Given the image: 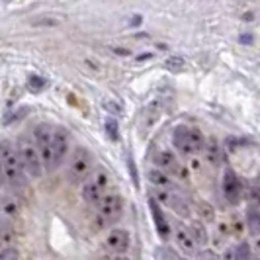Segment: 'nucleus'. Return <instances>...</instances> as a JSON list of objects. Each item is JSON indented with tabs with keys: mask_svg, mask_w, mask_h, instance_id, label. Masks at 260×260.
<instances>
[{
	"mask_svg": "<svg viewBox=\"0 0 260 260\" xmlns=\"http://www.w3.org/2000/svg\"><path fill=\"white\" fill-rule=\"evenodd\" d=\"M0 162L6 172V180L16 190H24L26 186V170L22 167V160L18 156V151L8 139H0Z\"/></svg>",
	"mask_w": 260,
	"mask_h": 260,
	"instance_id": "obj_1",
	"label": "nucleus"
},
{
	"mask_svg": "<svg viewBox=\"0 0 260 260\" xmlns=\"http://www.w3.org/2000/svg\"><path fill=\"white\" fill-rule=\"evenodd\" d=\"M94 172V158L92 153L84 147H78L69 165V178L73 184H86Z\"/></svg>",
	"mask_w": 260,
	"mask_h": 260,
	"instance_id": "obj_2",
	"label": "nucleus"
},
{
	"mask_svg": "<svg viewBox=\"0 0 260 260\" xmlns=\"http://www.w3.org/2000/svg\"><path fill=\"white\" fill-rule=\"evenodd\" d=\"M16 151H18V156L22 160V167H24L27 176L41 178L45 169H43V162H41V156H39L36 145L31 143L29 139H26V137H20L18 145H16Z\"/></svg>",
	"mask_w": 260,
	"mask_h": 260,
	"instance_id": "obj_3",
	"label": "nucleus"
},
{
	"mask_svg": "<svg viewBox=\"0 0 260 260\" xmlns=\"http://www.w3.org/2000/svg\"><path fill=\"white\" fill-rule=\"evenodd\" d=\"M53 137L55 129L49 123H38L34 129V139H36V149H38L43 169L53 170Z\"/></svg>",
	"mask_w": 260,
	"mask_h": 260,
	"instance_id": "obj_4",
	"label": "nucleus"
},
{
	"mask_svg": "<svg viewBox=\"0 0 260 260\" xmlns=\"http://www.w3.org/2000/svg\"><path fill=\"white\" fill-rule=\"evenodd\" d=\"M123 213V198L117 194H108L104 196V200L100 202L98 206V217L110 225V223H116Z\"/></svg>",
	"mask_w": 260,
	"mask_h": 260,
	"instance_id": "obj_5",
	"label": "nucleus"
},
{
	"mask_svg": "<svg viewBox=\"0 0 260 260\" xmlns=\"http://www.w3.org/2000/svg\"><path fill=\"white\" fill-rule=\"evenodd\" d=\"M71 149V135L69 131L63 127L55 129V137H53V169H57L69 155Z\"/></svg>",
	"mask_w": 260,
	"mask_h": 260,
	"instance_id": "obj_6",
	"label": "nucleus"
},
{
	"mask_svg": "<svg viewBox=\"0 0 260 260\" xmlns=\"http://www.w3.org/2000/svg\"><path fill=\"white\" fill-rule=\"evenodd\" d=\"M155 200H158V202H162L165 206L172 208L180 217H188V215H190V209H188V206H186V202H184L182 198L176 194L174 190L155 188Z\"/></svg>",
	"mask_w": 260,
	"mask_h": 260,
	"instance_id": "obj_7",
	"label": "nucleus"
},
{
	"mask_svg": "<svg viewBox=\"0 0 260 260\" xmlns=\"http://www.w3.org/2000/svg\"><path fill=\"white\" fill-rule=\"evenodd\" d=\"M223 196L231 204H239V200L243 196V184L233 170H225V174H223Z\"/></svg>",
	"mask_w": 260,
	"mask_h": 260,
	"instance_id": "obj_8",
	"label": "nucleus"
},
{
	"mask_svg": "<svg viewBox=\"0 0 260 260\" xmlns=\"http://www.w3.org/2000/svg\"><path fill=\"white\" fill-rule=\"evenodd\" d=\"M131 245L129 231L125 229H112L106 237V248L112 252H125Z\"/></svg>",
	"mask_w": 260,
	"mask_h": 260,
	"instance_id": "obj_9",
	"label": "nucleus"
},
{
	"mask_svg": "<svg viewBox=\"0 0 260 260\" xmlns=\"http://www.w3.org/2000/svg\"><path fill=\"white\" fill-rule=\"evenodd\" d=\"M172 143L184 155H196V149L192 145V139H190V127L178 125L172 133Z\"/></svg>",
	"mask_w": 260,
	"mask_h": 260,
	"instance_id": "obj_10",
	"label": "nucleus"
},
{
	"mask_svg": "<svg viewBox=\"0 0 260 260\" xmlns=\"http://www.w3.org/2000/svg\"><path fill=\"white\" fill-rule=\"evenodd\" d=\"M149 209H151V215H153V221H155L156 233L160 235L162 241H167L170 237V225H169V221L165 219V215H162V211H160V206H158V202H156L155 198L149 200Z\"/></svg>",
	"mask_w": 260,
	"mask_h": 260,
	"instance_id": "obj_11",
	"label": "nucleus"
},
{
	"mask_svg": "<svg viewBox=\"0 0 260 260\" xmlns=\"http://www.w3.org/2000/svg\"><path fill=\"white\" fill-rule=\"evenodd\" d=\"M153 160H155L156 169L162 170V172H167V174H169V172H174L176 167L180 165V162H178V158H176V155H174V153H170V151H158Z\"/></svg>",
	"mask_w": 260,
	"mask_h": 260,
	"instance_id": "obj_12",
	"label": "nucleus"
},
{
	"mask_svg": "<svg viewBox=\"0 0 260 260\" xmlns=\"http://www.w3.org/2000/svg\"><path fill=\"white\" fill-rule=\"evenodd\" d=\"M174 237H176V245L182 248L186 254H196V250H198V245H196L194 237H192V233H190V229H184V227H178L176 229V233H174Z\"/></svg>",
	"mask_w": 260,
	"mask_h": 260,
	"instance_id": "obj_13",
	"label": "nucleus"
},
{
	"mask_svg": "<svg viewBox=\"0 0 260 260\" xmlns=\"http://www.w3.org/2000/svg\"><path fill=\"white\" fill-rule=\"evenodd\" d=\"M82 198L90 206H100V202L104 200V190L94 182V180H90V182H86L82 186Z\"/></svg>",
	"mask_w": 260,
	"mask_h": 260,
	"instance_id": "obj_14",
	"label": "nucleus"
},
{
	"mask_svg": "<svg viewBox=\"0 0 260 260\" xmlns=\"http://www.w3.org/2000/svg\"><path fill=\"white\" fill-rule=\"evenodd\" d=\"M18 215H20V204L10 196H4L0 200V217L4 221H12Z\"/></svg>",
	"mask_w": 260,
	"mask_h": 260,
	"instance_id": "obj_15",
	"label": "nucleus"
},
{
	"mask_svg": "<svg viewBox=\"0 0 260 260\" xmlns=\"http://www.w3.org/2000/svg\"><path fill=\"white\" fill-rule=\"evenodd\" d=\"M204 155L208 158V162L211 167H219L223 160L221 156V147L217 143V139L215 137H209L206 139V147H204Z\"/></svg>",
	"mask_w": 260,
	"mask_h": 260,
	"instance_id": "obj_16",
	"label": "nucleus"
},
{
	"mask_svg": "<svg viewBox=\"0 0 260 260\" xmlns=\"http://www.w3.org/2000/svg\"><path fill=\"white\" fill-rule=\"evenodd\" d=\"M147 178H149V182L155 184V188H165V190H174V184L170 182V176L167 172H162V170L158 169H153L147 172Z\"/></svg>",
	"mask_w": 260,
	"mask_h": 260,
	"instance_id": "obj_17",
	"label": "nucleus"
},
{
	"mask_svg": "<svg viewBox=\"0 0 260 260\" xmlns=\"http://www.w3.org/2000/svg\"><path fill=\"white\" fill-rule=\"evenodd\" d=\"M247 227L250 235H254V237L260 235V209L254 206H250L247 209Z\"/></svg>",
	"mask_w": 260,
	"mask_h": 260,
	"instance_id": "obj_18",
	"label": "nucleus"
},
{
	"mask_svg": "<svg viewBox=\"0 0 260 260\" xmlns=\"http://www.w3.org/2000/svg\"><path fill=\"white\" fill-rule=\"evenodd\" d=\"M190 233H192V237H194V241L198 247H206V245L209 243L208 231H206V227H204L202 223H194L192 229H190Z\"/></svg>",
	"mask_w": 260,
	"mask_h": 260,
	"instance_id": "obj_19",
	"label": "nucleus"
},
{
	"mask_svg": "<svg viewBox=\"0 0 260 260\" xmlns=\"http://www.w3.org/2000/svg\"><path fill=\"white\" fill-rule=\"evenodd\" d=\"M12 241H14V231L10 227H2L0 229V252L12 247Z\"/></svg>",
	"mask_w": 260,
	"mask_h": 260,
	"instance_id": "obj_20",
	"label": "nucleus"
},
{
	"mask_svg": "<svg viewBox=\"0 0 260 260\" xmlns=\"http://www.w3.org/2000/svg\"><path fill=\"white\" fill-rule=\"evenodd\" d=\"M190 139H192V145H194L196 153L204 151V147H206V139H204L202 131L198 129V127H190Z\"/></svg>",
	"mask_w": 260,
	"mask_h": 260,
	"instance_id": "obj_21",
	"label": "nucleus"
},
{
	"mask_svg": "<svg viewBox=\"0 0 260 260\" xmlns=\"http://www.w3.org/2000/svg\"><path fill=\"white\" fill-rule=\"evenodd\" d=\"M198 213H200V217L204 219V221H213V217H215V211H213V208L209 206L208 202H200L198 204Z\"/></svg>",
	"mask_w": 260,
	"mask_h": 260,
	"instance_id": "obj_22",
	"label": "nucleus"
},
{
	"mask_svg": "<svg viewBox=\"0 0 260 260\" xmlns=\"http://www.w3.org/2000/svg\"><path fill=\"white\" fill-rule=\"evenodd\" d=\"M106 133L112 141H119V125L114 117H108L106 119Z\"/></svg>",
	"mask_w": 260,
	"mask_h": 260,
	"instance_id": "obj_23",
	"label": "nucleus"
},
{
	"mask_svg": "<svg viewBox=\"0 0 260 260\" xmlns=\"http://www.w3.org/2000/svg\"><path fill=\"white\" fill-rule=\"evenodd\" d=\"M235 256L237 260H252V248L248 243H241L239 247L235 248Z\"/></svg>",
	"mask_w": 260,
	"mask_h": 260,
	"instance_id": "obj_24",
	"label": "nucleus"
},
{
	"mask_svg": "<svg viewBox=\"0 0 260 260\" xmlns=\"http://www.w3.org/2000/svg\"><path fill=\"white\" fill-rule=\"evenodd\" d=\"M27 86H29L31 90L39 92L41 88H45V86H47V80H45V78H41L39 75H29V78H27Z\"/></svg>",
	"mask_w": 260,
	"mask_h": 260,
	"instance_id": "obj_25",
	"label": "nucleus"
},
{
	"mask_svg": "<svg viewBox=\"0 0 260 260\" xmlns=\"http://www.w3.org/2000/svg\"><path fill=\"white\" fill-rule=\"evenodd\" d=\"M165 69L170 73H180L184 69V59L182 57H170L169 61L165 63Z\"/></svg>",
	"mask_w": 260,
	"mask_h": 260,
	"instance_id": "obj_26",
	"label": "nucleus"
},
{
	"mask_svg": "<svg viewBox=\"0 0 260 260\" xmlns=\"http://www.w3.org/2000/svg\"><path fill=\"white\" fill-rule=\"evenodd\" d=\"M158 114H160V110H158V102L149 106V112H147V117H145V125H153L156 119H158Z\"/></svg>",
	"mask_w": 260,
	"mask_h": 260,
	"instance_id": "obj_27",
	"label": "nucleus"
},
{
	"mask_svg": "<svg viewBox=\"0 0 260 260\" xmlns=\"http://www.w3.org/2000/svg\"><path fill=\"white\" fill-rule=\"evenodd\" d=\"M18 258H20V252H18L16 247H10L0 252V260H18Z\"/></svg>",
	"mask_w": 260,
	"mask_h": 260,
	"instance_id": "obj_28",
	"label": "nucleus"
},
{
	"mask_svg": "<svg viewBox=\"0 0 260 260\" xmlns=\"http://www.w3.org/2000/svg\"><path fill=\"white\" fill-rule=\"evenodd\" d=\"M94 182L98 184L102 190H104L106 186H108V174L104 172V169H100V170H96V178H94Z\"/></svg>",
	"mask_w": 260,
	"mask_h": 260,
	"instance_id": "obj_29",
	"label": "nucleus"
},
{
	"mask_svg": "<svg viewBox=\"0 0 260 260\" xmlns=\"http://www.w3.org/2000/svg\"><path fill=\"white\" fill-rule=\"evenodd\" d=\"M172 174H174V176H178V178H188V169H184L182 165H178Z\"/></svg>",
	"mask_w": 260,
	"mask_h": 260,
	"instance_id": "obj_30",
	"label": "nucleus"
},
{
	"mask_svg": "<svg viewBox=\"0 0 260 260\" xmlns=\"http://www.w3.org/2000/svg\"><path fill=\"white\" fill-rule=\"evenodd\" d=\"M127 165H129V172H131V178H133V182L139 184V180H137V172H135V165H133V158H131V156H127Z\"/></svg>",
	"mask_w": 260,
	"mask_h": 260,
	"instance_id": "obj_31",
	"label": "nucleus"
},
{
	"mask_svg": "<svg viewBox=\"0 0 260 260\" xmlns=\"http://www.w3.org/2000/svg\"><path fill=\"white\" fill-rule=\"evenodd\" d=\"M223 260H237V256H235V248H229V250H225V254H223Z\"/></svg>",
	"mask_w": 260,
	"mask_h": 260,
	"instance_id": "obj_32",
	"label": "nucleus"
},
{
	"mask_svg": "<svg viewBox=\"0 0 260 260\" xmlns=\"http://www.w3.org/2000/svg\"><path fill=\"white\" fill-rule=\"evenodd\" d=\"M6 182H8V180H6V172H4V167H2V162H0V188H2V186H4Z\"/></svg>",
	"mask_w": 260,
	"mask_h": 260,
	"instance_id": "obj_33",
	"label": "nucleus"
},
{
	"mask_svg": "<svg viewBox=\"0 0 260 260\" xmlns=\"http://www.w3.org/2000/svg\"><path fill=\"white\" fill-rule=\"evenodd\" d=\"M252 196L258 200V204H260V188H252Z\"/></svg>",
	"mask_w": 260,
	"mask_h": 260,
	"instance_id": "obj_34",
	"label": "nucleus"
},
{
	"mask_svg": "<svg viewBox=\"0 0 260 260\" xmlns=\"http://www.w3.org/2000/svg\"><path fill=\"white\" fill-rule=\"evenodd\" d=\"M241 39H243V41H252V38H250V36H243Z\"/></svg>",
	"mask_w": 260,
	"mask_h": 260,
	"instance_id": "obj_35",
	"label": "nucleus"
},
{
	"mask_svg": "<svg viewBox=\"0 0 260 260\" xmlns=\"http://www.w3.org/2000/svg\"><path fill=\"white\" fill-rule=\"evenodd\" d=\"M256 250H260V239H258V243H256Z\"/></svg>",
	"mask_w": 260,
	"mask_h": 260,
	"instance_id": "obj_36",
	"label": "nucleus"
},
{
	"mask_svg": "<svg viewBox=\"0 0 260 260\" xmlns=\"http://www.w3.org/2000/svg\"><path fill=\"white\" fill-rule=\"evenodd\" d=\"M252 260H260V254H258V256H254V258H252Z\"/></svg>",
	"mask_w": 260,
	"mask_h": 260,
	"instance_id": "obj_37",
	"label": "nucleus"
},
{
	"mask_svg": "<svg viewBox=\"0 0 260 260\" xmlns=\"http://www.w3.org/2000/svg\"><path fill=\"white\" fill-rule=\"evenodd\" d=\"M123 260H127V258H123Z\"/></svg>",
	"mask_w": 260,
	"mask_h": 260,
	"instance_id": "obj_38",
	"label": "nucleus"
}]
</instances>
